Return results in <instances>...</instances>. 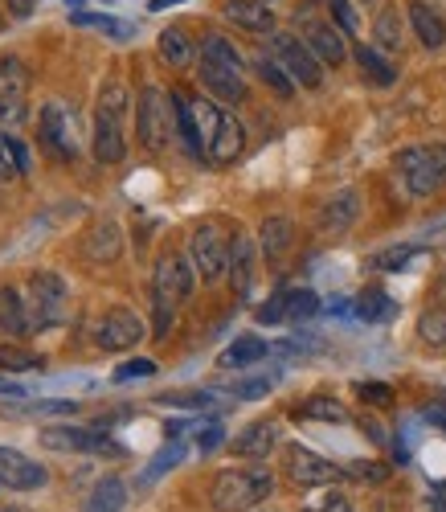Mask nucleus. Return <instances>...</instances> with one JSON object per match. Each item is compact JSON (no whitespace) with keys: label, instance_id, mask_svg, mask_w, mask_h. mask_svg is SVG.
I'll list each match as a JSON object with an SVG mask.
<instances>
[{"label":"nucleus","instance_id":"obj_1","mask_svg":"<svg viewBox=\"0 0 446 512\" xmlns=\"http://www.w3.org/2000/svg\"><path fill=\"white\" fill-rule=\"evenodd\" d=\"M197 283V267L193 259H181V254H160L156 275H152V304H156V336H168L176 308L189 304Z\"/></svg>","mask_w":446,"mask_h":512},{"label":"nucleus","instance_id":"obj_2","mask_svg":"<svg viewBox=\"0 0 446 512\" xmlns=\"http://www.w3.org/2000/svg\"><path fill=\"white\" fill-rule=\"evenodd\" d=\"M275 496V476L266 467H230L209 488V504L217 512H254Z\"/></svg>","mask_w":446,"mask_h":512},{"label":"nucleus","instance_id":"obj_3","mask_svg":"<svg viewBox=\"0 0 446 512\" xmlns=\"http://www.w3.org/2000/svg\"><path fill=\"white\" fill-rule=\"evenodd\" d=\"M397 173L410 197H434L438 189H446V140L438 144H414L397 152Z\"/></svg>","mask_w":446,"mask_h":512},{"label":"nucleus","instance_id":"obj_4","mask_svg":"<svg viewBox=\"0 0 446 512\" xmlns=\"http://www.w3.org/2000/svg\"><path fill=\"white\" fill-rule=\"evenodd\" d=\"M123 111H127V91L119 82H107L99 95V111H95V160L99 164H119L127 156Z\"/></svg>","mask_w":446,"mask_h":512},{"label":"nucleus","instance_id":"obj_5","mask_svg":"<svg viewBox=\"0 0 446 512\" xmlns=\"http://www.w3.org/2000/svg\"><path fill=\"white\" fill-rule=\"evenodd\" d=\"M136 136H140V144H144L152 156L168 152V144H172V136H176V107H172V95H164L160 87H144V91H140Z\"/></svg>","mask_w":446,"mask_h":512},{"label":"nucleus","instance_id":"obj_6","mask_svg":"<svg viewBox=\"0 0 446 512\" xmlns=\"http://www.w3.org/2000/svg\"><path fill=\"white\" fill-rule=\"evenodd\" d=\"M25 308H29V324L33 332H46L66 316V279L54 271H33L29 275V295H25Z\"/></svg>","mask_w":446,"mask_h":512},{"label":"nucleus","instance_id":"obj_7","mask_svg":"<svg viewBox=\"0 0 446 512\" xmlns=\"http://www.w3.org/2000/svg\"><path fill=\"white\" fill-rule=\"evenodd\" d=\"M271 54H275V62L299 82V87L316 91L320 82H324V62L311 54V46H307L303 37H295V33H275V37H271Z\"/></svg>","mask_w":446,"mask_h":512},{"label":"nucleus","instance_id":"obj_8","mask_svg":"<svg viewBox=\"0 0 446 512\" xmlns=\"http://www.w3.org/2000/svg\"><path fill=\"white\" fill-rule=\"evenodd\" d=\"M230 246L234 242L209 222L189 234V259H193V267H197V275L205 283H213V279H221L230 271Z\"/></svg>","mask_w":446,"mask_h":512},{"label":"nucleus","instance_id":"obj_9","mask_svg":"<svg viewBox=\"0 0 446 512\" xmlns=\"http://www.w3.org/2000/svg\"><path fill=\"white\" fill-rule=\"evenodd\" d=\"M41 447L46 451H82V455H123V447H115L103 426L99 431H91V426H46L41 431Z\"/></svg>","mask_w":446,"mask_h":512},{"label":"nucleus","instance_id":"obj_10","mask_svg":"<svg viewBox=\"0 0 446 512\" xmlns=\"http://www.w3.org/2000/svg\"><path fill=\"white\" fill-rule=\"evenodd\" d=\"M140 340H144V320L127 308H111L95 324V345L103 353H127V349H136Z\"/></svg>","mask_w":446,"mask_h":512},{"label":"nucleus","instance_id":"obj_11","mask_svg":"<svg viewBox=\"0 0 446 512\" xmlns=\"http://www.w3.org/2000/svg\"><path fill=\"white\" fill-rule=\"evenodd\" d=\"M344 472L332 463V459H324V455H316L311 447H287V480L295 484V488H328V484H336Z\"/></svg>","mask_w":446,"mask_h":512},{"label":"nucleus","instance_id":"obj_12","mask_svg":"<svg viewBox=\"0 0 446 512\" xmlns=\"http://www.w3.org/2000/svg\"><path fill=\"white\" fill-rule=\"evenodd\" d=\"M46 484H50V472L37 459H29L17 447H0V488L29 492V488H46Z\"/></svg>","mask_w":446,"mask_h":512},{"label":"nucleus","instance_id":"obj_13","mask_svg":"<svg viewBox=\"0 0 446 512\" xmlns=\"http://www.w3.org/2000/svg\"><path fill=\"white\" fill-rule=\"evenodd\" d=\"M82 254H86V263H95V267L119 263V254H123V230H119V222H111V218L95 222L91 230H86Z\"/></svg>","mask_w":446,"mask_h":512},{"label":"nucleus","instance_id":"obj_14","mask_svg":"<svg viewBox=\"0 0 446 512\" xmlns=\"http://www.w3.org/2000/svg\"><path fill=\"white\" fill-rule=\"evenodd\" d=\"M303 41L311 46L324 66H344L348 58V46H344V29L340 25H328V21H307L303 25Z\"/></svg>","mask_w":446,"mask_h":512},{"label":"nucleus","instance_id":"obj_15","mask_svg":"<svg viewBox=\"0 0 446 512\" xmlns=\"http://www.w3.org/2000/svg\"><path fill=\"white\" fill-rule=\"evenodd\" d=\"M201 82H205L209 99H217V103H230V107L246 103V82H242V74L230 70V66H217V62H205V58H201Z\"/></svg>","mask_w":446,"mask_h":512},{"label":"nucleus","instance_id":"obj_16","mask_svg":"<svg viewBox=\"0 0 446 512\" xmlns=\"http://www.w3.org/2000/svg\"><path fill=\"white\" fill-rule=\"evenodd\" d=\"M41 140H46V148H50L62 164H70V160L78 156L74 136H70V127H66L62 103H46V107H41Z\"/></svg>","mask_w":446,"mask_h":512},{"label":"nucleus","instance_id":"obj_17","mask_svg":"<svg viewBox=\"0 0 446 512\" xmlns=\"http://www.w3.org/2000/svg\"><path fill=\"white\" fill-rule=\"evenodd\" d=\"M254 271H258V250L246 234H234V246H230V287L238 300H246L250 287H254Z\"/></svg>","mask_w":446,"mask_h":512},{"label":"nucleus","instance_id":"obj_18","mask_svg":"<svg viewBox=\"0 0 446 512\" xmlns=\"http://www.w3.org/2000/svg\"><path fill=\"white\" fill-rule=\"evenodd\" d=\"M356 218H361V197H356V189H340L324 201L320 209V226L332 230V234H344L356 226Z\"/></svg>","mask_w":446,"mask_h":512},{"label":"nucleus","instance_id":"obj_19","mask_svg":"<svg viewBox=\"0 0 446 512\" xmlns=\"http://www.w3.org/2000/svg\"><path fill=\"white\" fill-rule=\"evenodd\" d=\"M242 152H246V127H242L234 115H221V127H217V136H213L205 160H213V164H234Z\"/></svg>","mask_w":446,"mask_h":512},{"label":"nucleus","instance_id":"obj_20","mask_svg":"<svg viewBox=\"0 0 446 512\" xmlns=\"http://www.w3.org/2000/svg\"><path fill=\"white\" fill-rule=\"evenodd\" d=\"M275 443H279V422L262 418V422H250L246 431L234 439V455H242V459H266V455L275 451Z\"/></svg>","mask_w":446,"mask_h":512},{"label":"nucleus","instance_id":"obj_21","mask_svg":"<svg viewBox=\"0 0 446 512\" xmlns=\"http://www.w3.org/2000/svg\"><path fill=\"white\" fill-rule=\"evenodd\" d=\"M221 13H226V21L242 25L246 33H271L275 29V13L266 9V0H226Z\"/></svg>","mask_w":446,"mask_h":512},{"label":"nucleus","instance_id":"obj_22","mask_svg":"<svg viewBox=\"0 0 446 512\" xmlns=\"http://www.w3.org/2000/svg\"><path fill=\"white\" fill-rule=\"evenodd\" d=\"M291 242H295V226H291V218L275 213V218H266V222H262V230H258V250H262L271 263L283 259V254L291 250Z\"/></svg>","mask_w":446,"mask_h":512},{"label":"nucleus","instance_id":"obj_23","mask_svg":"<svg viewBox=\"0 0 446 512\" xmlns=\"http://www.w3.org/2000/svg\"><path fill=\"white\" fill-rule=\"evenodd\" d=\"M410 25H414V33H418V41L426 50L446 46V21L426 5V0H410Z\"/></svg>","mask_w":446,"mask_h":512},{"label":"nucleus","instance_id":"obj_24","mask_svg":"<svg viewBox=\"0 0 446 512\" xmlns=\"http://www.w3.org/2000/svg\"><path fill=\"white\" fill-rule=\"evenodd\" d=\"M0 332L21 340L33 332L29 324V308H25V295H17L13 287H0Z\"/></svg>","mask_w":446,"mask_h":512},{"label":"nucleus","instance_id":"obj_25","mask_svg":"<svg viewBox=\"0 0 446 512\" xmlns=\"http://www.w3.org/2000/svg\"><path fill=\"white\" fill-rule=\"evenodd\" d=\"M127 504V480L123 476H103L91 496H86V512H123Z\"/></svg>","mask_w":446,"mask_h":512},{"label":"nucleus","instance_id":"obj_26","mask_svg":"<svg viewBox=\"0 0 446 512\" xmlns=\"http://www.w3.org/2000/svg\"><path fill=\"white\" fill-rule=\"evenodd\" d=\"M352 58H356V66H361V74L373 82V87H393L397 82V66H389L377 46H356Z\"/></svg>","mask_w":446,"mask_h":512},{"label":"nucleus","instance_id":"obj_27","mask_svg":"<svg viewBox=\"0 0 446 512\" xmlns=\"http://www.w3.org/2000/svg\"><path fill=\"white\" fill-rule=\"evenodd\" d=\"M266 353H271V345H266L262 336H238L234 345L221 353V365H226V369H250V365L262 361Z\"/></svg>","mask_w":446,"mask_h":512},{"label":"nucleus","instance_id":"obj_28","mask_svg":"<svg viewBox=\"0 0 446 512\" xmlns=\"http://www.w3.org/2000/svg\"><path fill=\"white\" fill-rule=\"evenodd\" d=\"M0 95L5 99H25L29 95V66L17 54L0 58Z\"/></svg>","mask_w":446,"mask_h":512},{"label":"nucleus","instance_id":"obj_29","mask_svg":"<svg viewBox=\"0 0 446 512\" xmlns=\"http://www.w3.org/2000/svg\"><path fill=\"white\" fill-rule=\"evenodd\" d=\"M156 50L168 66H189L193 62V41L181 33V29H164L160 41H156Z\"/></svg>","mask_w":446,"mask_h":512},{"label":"nucleus","instance_id":"obj_30","mask_svg":"<svg viewBox=\"0 0 446 512\" xmlns=\"http://www.w3.org/2000/svg\"><path fill=\"white\" fill-rule=\"evenodd\" d=\"M189 111H193V123H197L201 148L209 152V144H213V136H217V127H221V115H226V111H217V103H213V99H193V103H189Z\"/></svg>","mask_w":446,"mask_h":512},{"label":"nucleus","instance_id":"obj_31","mask_svg":"<svg viewBox=\"0 0 446 512\" xmlns=\"http://www.w3.org/2000/svg\"><path fill=\"white\" fill-rule=\"evenodd\" d=\"M401 13L397 9H381L373 21V46L377 50H401Z\"/></svg>","mask_w":446,"mask_h":512},{"label":"nucleus","instance_id":"obj_32","mask_svg":"<svg viewBox=\"0 0 446 512\" xmlns=\"http://www.w3.org/2000/svg\"><path fill=\"white\" fill-rule=\"evenodd\" d=\"M393 300L385 291H377V287H369V291H361V300H356V316L361 320H369V324H385V320H393Z\"/></svg>","mask_w":446,"mask_h":512},{"label":"nucleus","instance_id":"obj_33","mask_svg":"<svg viewBox=\"0 0 446 512\" xmlns=\"http://www.w3.org/2000/svg\"><path fill=\"white\" fill-rule=\"evenodd\" d=\"M181 455H185V447H181V443H168V447H164V451H160V455H156V459L144 467V472H140L136 488H140V492H148V488H152V484H156L164 472H172V467L181 463Z\"/></svg>","mask_w":446,"mask_h":512},{"label":"nucleus","instance_id":"obj_34","mask_svg":"<svg viewBox=\"0 0 446 512\" xmlns=\"http://www.w3.org/2000/svg\"><path fill=\"white\" fill-rule=\"evenodd\" d=\"M254 70H258V78H262L279 99H291V95H295V78H291L275 58H266V54H262V58L254 62Z\"/></svg>","mask_w":446,"mask_h":512},{"label":"nucleus","instance_id":"obj_35","mask_svg":"<svg viewBox=\"0 0 446 512\" xmlns=\"http://www.w3.org/2000/svg\"><path fill=\"white\" fill-rule=\"evenodd\" d=\"M299 414H303V418H316V422H348V418H352L348 406H344L340 398H332V394H316Z\"/></svg>","mask_w":446,"mask_h":512},{"label":"nucleus","instance_id":"obj_36","mask_svg":"<svg viewBox=\"0 0 446 512\" xmlns=\"http://www.w3.org/2000/svg\"><path fill=\"white\" fill-rule=\"evenodd\" d=\"M201 58H205V62H217V66H230V70H238V74H242V54L234 50V41H226L221 33L205 37V46H201Z\"/></svg>","mask_w":446,"mask_h":512},{"label":"nucleus","instance_id":"obj_37","mask_svg":"<svg viewBox=\"0 0 446 512\" xmlns=\"http://www.w3.org/2000/svg\"><path fill=\"white\" fill-rule=\"evenodd\" d=\"M320 312V295L311 291V287H295L287 291V324H303Z\"/></svg>","mask_w":446,"mask_h":512},{"label":"nucleus","instance_id":"obj_38","mask_svg":"<svg viewBox=\"0 0 446 512\" xmlns=\"http://www.w3.org/2000/svg\"><path fill=\"white\" fill-rule=\"evenodd\" d=\"M418 336H422V345H430V349H446V308L442 304L430 308V312H422Z\"/></svg>","mask_w":446,"mask_h":512},{"label":"nucleus","instance_id":"obj_39","mask_svg":"<svg viewBox=\"0 0 446 512\" xmlns=\"http://www.w3.org/2000/svg\"><path fill=\"white\" fill-rule=\"evenodd\" d=\"M74 25L78 29H103L107 37H131V25L119 21V17H107V13H74Z\"/></svg>","mask_w":446,"mask_h":512},{"label":"nucleus","instance_id":"obj_40","mask_svg":"<svg viewBox=\"0 0 446 512\" xmlns=\"http://www.w3.org/2000/svg\"><path fill=\"white\" fill-rule=\"evenodd\" d=\"M41 361L29 353V349H21V345H5V340H0V373H25V369H37Z\"/></svg>","mask_w":446,"mask_h":512},{"label":"nucleus","instance_id":"obj_41","mask_svg":"<svg viewBox=\"0 0 446 512\" xmlns=\"http://www.w3.org/2000/svg\"><path fill=\"white\" fill-rule=\"evenodd\" d=\"M418 254H422L418 246H393V250H381V254H377L373 267H377V271H401L410 259H418Z\"/></svg>","mask_w":446,"mask_h":512},{"label":"nucleus","instance_id":"obj_42","mask_svg":"<svg viewBox=\"0 0 446 512\" xmlns=\"http://www.w3.org/2000/svg\"><path fill=\"white\" fill-rule=\"evenodd\" d=\"M328 13H332V25H340L344 33H361V17H356L352 0H328Z\"/></svg>","mask_w":446,"mask_h":512},{"label":"nucleus","instance_id":"obj_43","mask_svg":"<svg viewBox=\"0 0 446 512\" xmlns=\"http://www.w3.org/2000/svg\"><path fill=\"white\" fill-rule=\"evenodd\" d=\"M356 394H361V402H369V406H389L393 402V390L385 386V381H356Z\"/></svg>","mask_w":446,"mask_h":512},{"label":"nucleus","instance_id":"obj_44","mask_svg":"<svg viewBox=\"0 0 446 512\" xmlns=\"http://www.w3.org/2000/svg\"><path fill=\"white\" fill-rule=\"evenodd\" d=\"M303 512H352V504H348L340 492H324V496H316V500H307Z\"/></svg>","mask_w":446,"mask_h":512},{"label":"nucleus","instance_id":"obj_45","mask_svg":"<svg viewBox=\"0 0 446 512\" xmlns=\"http://www.w3.org/2000/svg\"><path fill=\"white\" fill-rule=\"evenodd\" d=\"M348 476H356V480H373V484H381V480L389 476V467H381V463H369V459H352V463H348Z\"/></svg>","mask_w":446,"mask_h":512},{"label":"nucleus","instance_id":"obj_46","mask_svg":"<svg viewBox=\"0 0 446 512\" xmlns=\"http://www.w3.org/2000/svg\"><path fill=\"white\" fill-rule=\"evenodd\" d=\"M25 115H29L25 99H5V95H0V123H5V127H21Z\"/></svg>","mask_w":446,"mask_h":512},{"label":"nucleus","instance_id":"obj_47","mask_svg":"<svg viewBox=\"0 0 446 512\" xmlns=\"http://www.w3.org/2000/svg\"><path fill=\"white\" fill-rule=\"evenodd\" d=\"M258 320L262 324H287V291H279L271 304H262L258 308Z\"/></svg>","mask_w":446,"mask_h":512},{"label":"nucleus","instance_id":"obj_48","mask_svg":"<svg viewBox=\"0 0 446 512\" xmlns=\"http://www.w3.org/2000/svg\"><path fill=\"white\" fill-rule=\"evenodd\" d=\"M164 406H185V410H209L213 398L209 394H160Z\"/></svg>","mask_w":446,"mask_h":512},{"label":"nucleus","instance_id":"obj_49","mask_svg":"<svg viewBox=\"0 0 446 512\" xmlns=\"http://www.w3.org/2000/svg\"><path fill=\"white\" fill-rule=\"evenodd\" d=\"M156 373V361H148V357H136V361H127V365H119L115 369V381H131V377H152Z\"/></svg>","mask_w":446,"mask_h":512},{"label":"nucleus","instance_id":"obj_50","mask_svg":"<svg viewBox=\"0 0 446 512\" xmlns=\"http://www.w3.org/2000/svg\"><path fill=\"white\" fill-rule=\"evenodd\" d=\"M266 390H271V377H254V381H242L234 394L246 398V402H258V398H266Z\"/></svg>","mask_w":446,"mask_h":512},{"label":"nucleus","instance_id":"obj_51","mask_svg":"<svg viewBox=\"0 0 446 512\" xmlns=\"http://www.w3.org/2000/svg\"><path fill=\"white\" fill-rule=\"evenodd\" d=\"M5 144H9V156H13V164H17V173L25 177L29 168H33V164H29V160H33V156H29V148H25L17 136H5Z\"/></svg>","mask_w":446,"mask_h":512},{"label":"nucleus","instance_id":"obj_52","mask_svg":"<svg viewBox=\"0 0 446 512\" xmlns=\"http://www.w3.org/2000/svg\"><path fill=\"white\" fill-rule=\"evenodd\" d=\"M221 439H226V426H217V422H209L205 431L197 435V451H213V447H221Z\"/></svg>","mask_w":446,"mask_h":512},{"label":"nucleus","instance_id":"obj_53","mask_svg":"<svg viewBox=\"0 0 446 512\" xmlns=\"http://www.w3.org/2000/svg\"><path fill=\"white\" fill-rule=\"evenodd\" d=\"M21 173H17V164H13V156H9V144H5V136H0V185H9V181H17Z\"/></svg>","mask_w":446,"mask_h":512},{"label":"nucleus","instance_id":"obj_54","mask_svg":"<svg viewBox=\"0 0 446 512\" xmlns=\"http://www.w3.org/2000/svg\"><path fill=\"white\" fill-rule=\"evenodd\" d=\"M33 414H74V402H33Z\"/></svg>","mask_w":446,"mask_h":512},{"label":"nucleus","instance_id":"obj_55","mask_svg":"<svg viewBox=\"0 0 446 512\" xmlns=\"http://www.w3.org/2000/svg\"><path fill=\"white\" fill-rule=\"evenodd\" d=\"M0 394H5V398H21L25 390H21V386H13V381H5V377H0Z\"/></svg>","mask_w":446,"mask_h":512},{"label":"nucleus","instance_id":"obj_56","mask_svg":"<svg viewBox=\"0 0 446 512\" xmlns=\"http://www.w3.org/2000/svg\"><path fill=\"white\" fill-rule=\"evenodd\" d=\"M434 295H438V304L446 308V271H442V279H438V287H434Z\"/></svg>","mask_w":446,"mask_h":512},{"label":"nucleus","instance_id":"obj_57","mask_svg":"<svg viewBox=\"0 0 446 512\" xmlns=\"http://www.w3.org/2000/svg\"><path fill=\"white\" fill-rule=\"evenodd\" d=\"M168 5H181V0H152V13H160V9H168Z\"/></svg>","mask_w":446,"mask_h":512},{"label":"nucleus","instance_id":"obj_58","mask_svg":"<svg viewBox=\"0 0 446 512\" xmlns=\"http://www.w3.org/2000/svg\"><path fill=\"white\" fill-rule=\"evenodd\" d=\"M13 13L25 17V13H29V0H13Z\"/></svg>","mask_w":446,"mask_h":512}]
</instances>
